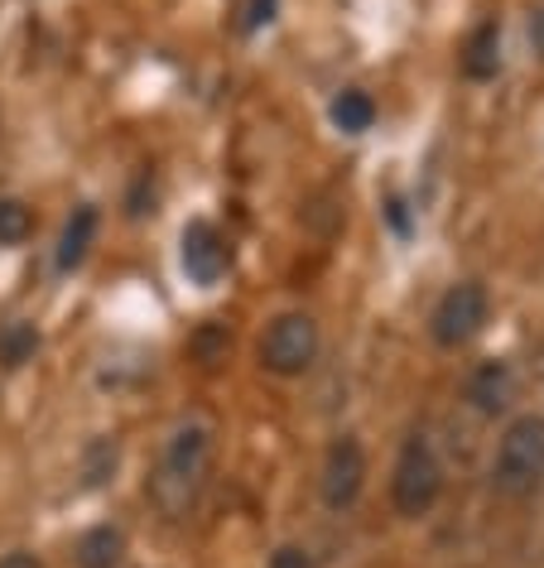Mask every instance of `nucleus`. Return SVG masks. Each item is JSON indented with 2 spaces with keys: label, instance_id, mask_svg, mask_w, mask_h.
I'll list each match as a JSON object with an SVG mask.
<instances>
[{
  "label": "nucleus",
  "instance_id": "obj_1",
  "mask_svg": "<svg viewBox=\"0 0 544 568\" xmlns=\"http://www.w3.org/2000/svg\"><path fill=\"white\" fill-rule=\"evenodd\" d=\"M208 473H212V434L203 424H179L174 438L160 453V467L145 481L150 506L164 520H183L198 506V496H203Z\"/></svg>",
  "mask_w": 544,
  "mask_h": 568
},
{
  "label": "nucleus",
  "instance_id": "obj_2",
  "mask_svg": "<svg viewBox=\"0 0 544 568\" xmlns=\"http://www.w3.org/2000/svg\"><path fill=\"white\" fill-rule=\"evenodd\" d=\"M492 481L506 496H530L544 481V419L525 415L515 419L496 444V463H492Z\"/></svg>",
  "mask_w": 544,
  "mask_h": 568
},
{
  "label": "nucleus",
  "instance_id": "obj_3",
  "mask_svg": "<svg viewBox=\"0 0 544 568\" xmlns=\"http://www.w3.org/2000/svg\"><path fill=\"white\" fill-rule=\"evenodd\" d=\"M443 491V467L434 458V448H429L424 434H410L405 448H400L395 458V477H391V501L400 516H429Z\"/></svg>",
  "mask_w": 544,
  "mask_h": 568
},
{
  "label": "nucleus",
  "instance_id": "obj_4",
  "mask_svg": "<svg viewBox=\"0 0 544 568\" xmlns=\"http://www.w3.org/2000/svg\"><path fill=\"white\" fill-rule=\"evenodd\" d=\"M319 323L309 314H280L261 337V366L270 376H304L319 362Z\"/></svg>",
  "mask_w": 544,
  "mask_h": 568
},
{
  "label": "nucleus",
  "instance_id": "obj_5",
  "mask_svg": "<svg viewBox=\"0 0 544 568\" xmlns=\"http://www.w3.org/2000/svg\"><path fill=\"white\" fill-rule=\"evenodd\" d=\"M482 323H486V290L477 280H463L434 304L429 328H434L439 347H463V343H472V337L482 333Z\"/></svg>",
  "mask_w": 544,
  "mask_h": 568
},
{
  "label": "nucleus",
  "instance_id": "obj_6",
  "mask_svg": "<svg viewBox=\"0 0 544 568\" xmlns=\"http://www.w3.org/2000/svg\"><path fill=\"white\" fill-rule=\"evenodd\" d=\"M179 261L193 284H218L226 275V265H232V246H226L212 222H189L179 236Z\"/></svg>",
  "mask_w": 544,
  "mask_h": 568
},
{
  "label": "nucleus",
  "instance_id": "obj_7",
  "mask_svg": "<svg viewBox=\"0 0 544 568\" xmlns=\"http://www.w3.org/2000/svg\"><path fill=\"white\" fill-rule=\"evenodd\" d=\"M362 487H366V453H362L356 438H338L323 458V501H328V510L356 506Z\"/></svg>",
  "mask_w": 544,
  "mask_h": 568
},
{
  "label": "nucleus",
  "instance_id": "obj_8",
  "mask_svg": "<svg viewBox=\"0 0 544 568\" xmlns=\"http://www.w3.org/2000/svg\"><path fill=\"white\" fill-rule=\"evenodd\" d=\"M467 400L482 409V415H501L515 400V366L511 362H482L467 381Z\"/></svg>",
  "mask_w": 544,
  "mask_h": 568
},
{
  "label": "nucleus",
  "instance_id": "obj_9",
  "mask_svg": "<svg viewBox=\"0 0 544 568\" xmlns=\"http://www.w3.org/2000/svg\"><path fill=\"white\" fill-rule=\"evenodd\" d=\"M463 73L472 82H492L501 73V24L496 20H486V24H477V30L467 34V44H463Z\"/></svg>",
  "mask_w": 544,
  "mask_h": 568
},
{
  "label": "nucleus",
  "instance_id": "obj_10",
  "mask_svg": "<svg viewBox=\"0 0 544 568\" xmlns=\"http://www.w3.org/2000/svg\"><path fill=\"white\" fill-rule=\"evenodd\" d=\"M92 241H97V207H78L73 217H68V226H63V236H59L53 265H59L63 275H68V270H78L82 261H88Z\"/></svg>",
  "mask_w": 544,
  "mask_h": 568
},
{
  "label": "nucleus",
  "instance_id": "obj_11",
  "mask_svg": "<svg viewBox=\"0 0 544 568\" xmlns=\"http://www.w3.org/2000/svg\"><path fill=\"white\" fill-rule=\"evenodd\" d=\"M125 554V535L117 530V525H92L88 535L78 539V568H117Z\"/></svg>",
  "mask_w": 544,
  "mask_h": 568
},
{
  "label": "nucleus",
  "instance_id": "obj_12",
  "mask_svg": "<svg viewBox=\"0 0 544 568\" xmlns=\"http://www.w3.org/2000/svg\"><path fill=\"white\" fill-rule=\"evenodd\" d=\"M328 116H333V125L342 135H366L371 121H376V102L362 92V88H347L333 97V106H328Z\"/></svg>",
  "mask_w": 544,
  "mask_h": 568
},
{
  "label": "nucleus",
  "instance_id": "obj_13",
  "mask_svg": "<svg viewBox=\"0 0 544 568\" xmlns=\"http://www.w3.org/2000/svg\"><path fill=\"white\" fill-rule=\"evenodd\" d=\"M34 232V212L20 197H0V246H20Z\"/></svg>",
  "mask_w": 544,
  "mask_h": 568
},
{
  "label": "nucleus",
  "instance_id": "obj_14",
  "mask_svg": "<svg viewBox=\"0 0 544 568\" xmlns=\"http://www.w3.org/2000/svg\"><path fill=\"white\" fill-rule=\"evenodd\" d=\"M39 347V333L30 328V323H10L6 333H0V366H20L30 362Z\"/></svg>",
  "mask_w": 544,
  "mask_h": 568
},
{
  "label": "nucleus",
  "instance_id": "obj_15",
  "mask_svg": "<svg viewBox=\"0 0 544 568\" xmlns=\"http://www.w3.org/2000/svg\"><path fill=\"white\" fill-rule=\"evenodd\" d=\"M117 463H121V453L111 438H97V444L88 448V458H82V477H88V487H102V481L117 473Z\"/></svg>",
  "mask_w": 544,
  "mask_h": 568
},
{
  "label": "nucleus",
  "instance_id": "obj_16",
  "mask_svg": "<svg viewBox=\"0 0 544 568\" xmlns=\"http://www.w3.org/2000/svg\"><path fill=\"white\" fill-rule=\"evenodd\" d=\"M265 568H313V559H309L304 545H280L275 554H270Z\"/></svg>",
  "mask_w": 544,
  "mask_h": 568
},
{
  "label": "nucleus",
  "instance_id": "obj_17",
  "mask_svg": "<svg viewBox=\"0 0 544 568\" xmlns=\"http://www.w3.org/2000/svg\"><path fill=\"white\" fill-rule=\"evenodd\" d=\"M275 6L280 0H246V20L241 24H246V30H261V24L275 20Z\"/></svg>",
  "mask_w": 544,
  "mask_h": 568
},
{
  "label": "nucleus",
  "instance_id": "obj_18",
  "mask_svg": "<svg viewBox=\"0 0 544 568\" xmlns=\"http://www.w3.org/2000/svg\"><path fill=\"white\" fill-rule=\"evenodd\" d=\"M385 217H391V226L400 236L410 232V207H405V197H391V203H385Z\"/></svg>",
  "mask_w": 544,
  "mask_h": 568
},
{
  "label": "nucleus",
  "instance_id": "obj_19",
  "mask_svg": "<svg viewBox=\"0 0 544 568\" xmlns=\"http://www.w3.org/2000/svg\"><path fill=\"white\" fill-rule=\"evenodd\" d=\"M0 568H44V564L30 549H10V554H0Z\"/></svg>",
  "mask_w": 544,
  "mask_h": 568
},
{
  "label": "nucleus",
  "instance_id": "obj_20",
  "mask_svg": "<svg viewBox=\"0 0 544 568\" xmlns=\"http://www.w3.org/2000/svg\"><path fill=\"white\" fill-rule=\"evenodd\" d=\"M530 44H535V53L544 59V6L535 10V16H530Z\"/></svg>",
  "mask_w": 544,
  "mask_h": 568
}]
</instances>
